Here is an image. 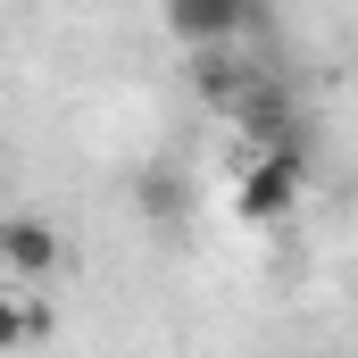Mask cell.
Listing matches in <instances>:
<instances>
[{
  "mask_svg": "<svg viewBox=\"0 0 358 358\" xmlns=\"http://www.w3.org/2000/svg\"><path fill=\"white\" fill-rule=\"evenodd\" d=\"M300 183H308V142H292V150H250V176L234 192L242 225H283L292 200H300Z\"/></svg>",
  "mask_w": 358,
  "mask_h": 358,
  "instance_id": "6da1fadb",
  "label": "cell"
},
{
  "mask_svg": "<svg viewBox=\"0 0 358 358\" xmlns=\"http://www.w3.org/2000/svg\"><path fill=\"white\" fill-rule=\"evenodd\" d=\"M250 17H259L250 0H167V34L183 50H225Z\"/></svg>",
  "mask_w": 358,
  "mask_h": 358,
  "instance_id": "7a4b0ae2",
  "label": "cell"
},
{
  "mask_svg": "<svg viewBox=\"0 0 358 358\" xmlns=\"http://www.w3.org/2000/svg\"><path fill=\"white\" fill-rule=\"evenodd\" d=\"M234 125H242V142H250V150H292V142H300L292 92H283V84H267V76H259V84L234 100Z\"/></svg>",
  "mask_w": 358,
  "mask_h": 358,
  "instance_id": "3957f363",
  "label": "cell"
},
{
  "mask_svg": "<svg viewBox=\"0 0 358 358\" xmlns=\"http://www.w3.org/2000/svg\"><path fill=\"white\" fill-rule=\"evenodd\" d=\"M0 259H8L17 283H42V275L67 267V242H59L42 217H8V225H0Z\"/></svg>",
  "mask_w": 358,
  "mask_h": 358,
  "instance_id": "277c9868",
  "label": "cell"
},
{
  "mask_svg": "<svg viewBox=\"0 0 358 358\" xmlns=\"http://www.w3.org/2000/svg\"><path fill=\"white\" fill-rule=\"evenodd\" d=\"M134 217H150V225H183V217H192V183H183L176 159L134 167Z\"/></svg>",
  "mask_w": 358,
  "mask_h": 358,
  "instance_id": "5b68a950",
  "label": "cell"
},
{
  "mask_svg": "<svg viewBox=\"0 0 358 358\" xmlns=\"http://www.w3.org/2000/svg\"><path fill=\"white\" fill-rule=\"evenodd\" d=\"M34 334H50V308L34 300V283H17V292L0 300V350H25Z\"/></svg>",
  "mask_w": 358,
  "mask_h": 358,
  "instance_id": "8992f818",
  "label": "cell"
},
{
  "mask_svg": "<svg viewBox=\"0 0 358 358\" xmlns=\"http://www.w3.org/2000/svg\"><path fill=\"white\" fill-rule=\"evenodd\" d=\"M250 8H267V0H250Z\"/></svg>",
  "mask_w": 358,
  "mask_h": 358,
  "instance_id": "52a82bcc",
  "label": "cell"
}]
</instances>
